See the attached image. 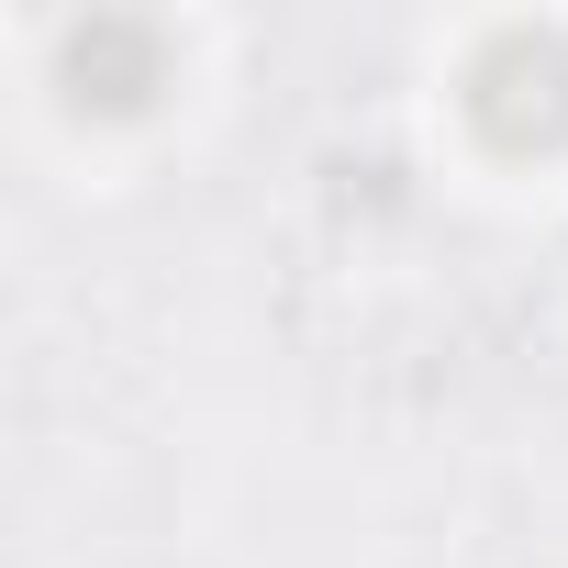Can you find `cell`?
I'll list each match as a JSON object with an SVG mask.
<instances>
[{
	"instance_id": "6da1fadb",
	"label": "cell",
	"mask_w": 568,
	"mask_h": 568,
	"mask_svg": "<svg viewBox=\"0 0 568 568\" xmlns=\"http://www.w3.org/2000/svg\"><path fill=\"white\" fill-rule=\"evenodd\" d=\"M468 123L501 156H557L568 145V34L557 23H501L468 57Z\"/></svg>"
},
{
	"instance_id": "7a4b0ae2",
	"label": "cell",
	"mask_w": 568,
	"mask_h": 568,
	"mask_svg": "<svg viewBox=\"0 0 568 568\" xmlns=\"http://www.w3.org/2000/svg\"><path fill=\"white\" fill-rule=\"evenodd\" d=\"M168 68H179V45L145 12H79V23H57V90H68V112L123 123V112H145L168 90Z\"/></svg>"
}]
</instances>
